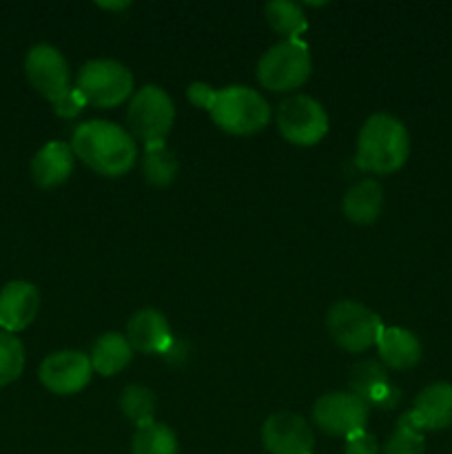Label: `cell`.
I'll return each instance as SVG.
<instances>
[{
  "label": "cell",
  "instance_id": "cell-1",
  "mask_svg": "<svg viewBox=\"0 0 452 454\" xmlns=\"http://www.w3.org/2000/svg\"><path fill=\"white\" fill-rule=\"evenodd\" d=\"M71 151L89 168L106 177H120L133 168L137 145L131 133L109 120H89L75 127Z\"/></svg>",
  "mask_w": 452,
  "mask_h": 454
},
{
  "label": "cell",
  "instance_id": "cell-2",
  "mask_svg": "<svg viewBox=\"0 0 452 454\" xmlns=\"http://www.w3.org/2000/svg\"><path fill=\"white\" fill-rule=\"evenodd\" d=\"M410 155V136L401 120L388 114H375L363 122L357 137V167L363 171L394 173Z\"/></svg>",
  "mask_w": 452,
  "mask_h": 454
},
{
  "label": "cell",
  "instance_id": "cell-3",
  "mask_svg": "<svg viewBox=\"0 0 452 454\" xmlns=\"http://www.w3.org/2000/svg\"><path fill=\"white\" fill-rule=\"evenodd\" d=\"M208 114L222 131L233 136H253L269 124L270 106L255 89L230 84L215 93V102Z\"/></svg>",
  "mask_w": 452,
  "mask_h": 454
},
{
  "label": "cell",
  "instance_id": "cell-4",
  "mask_svg": "<svg viewBox=\"0 0 452 454\" xmlns=\"http://www.w3.org/2000/svg\"><path fill=\"white\" fill-rule=\"evenodd\" d=\"M326 328L337 346L348 353H363L370 346H377L384 324L379 315L372 313L368 306L353 300H341L328 310Z\"/></svg>",
  "mask_w": 452,
  "mask_h": 454
},
{
  "label": "cell",
  "instance_id": "cell-5",
  "mask_svg": "<svg viewBox=\"0 0 452 454\" xmlns=\"http://www.w3.org/2000/svg\"><path fill=\"white\" fill-rule=\"evenodd\" d=\"M310 67L308 47L301 40H282L257 62V80L270 91H292L308 80Z\"/></svg>",
  "mask_w": 452,
  "mask_h": 454
},
{
  "label": "cell",
  "instance_id": "cell-6",
  "mask_svg": "<svg viewBox=\"0 0 452 454\" xmlns=\"http://www.w3.org/2000/svg\"><path fill=\"white\" fill-rule=\"evenodd\" d=\"M75 89L87 105L111 109L131 96L133 75L115 60H89L75 78Z\"/></svg>",
  "mask_w": 452,
  "mask_h": 454
},
{
  "label": "cell",
  "instance_id": "cell-7",
  "mask_svg": "<svg viewBox=\"0 0 452 454\" xmlns=\"http://www.w3.org/2000/svg\"><path fill=\"white\" fill-rule=\"evenodd\" d=\"M175 120V106L168 93L155 84H146L133 96L127 111V122L133 136L144 145H158L167 140Z\"/></svg>",
  "mask_w": 452,
  "mask_h": 454
},
{
  "label": "cell",
  "instance_id": "cell-8",
  "mask_svg": "<svg viewBox=\"0 0 452 454\" xmlns=\"http://www.w3.org/2000/svg\"><path fill=\"white\" fill-rule=\"evenodd\" d=\"M277 129L291 145L313 146L328 133V115L315 98L292 96L279 105Z\"/></svg>",
  "mask_w": 452,
  "mask_h": 454
},
{
  "label": "cell",
  "instance_id": "cell-9",
  "mask_svg": "<svg viewBox=\"0 0 452 454\" xmlns=\"http://www.w3.org/2000/svg\"><path fill=\"white\" fill-rule=\"evenodd\" d=\"M25 75L31 87L43 93L53 106L71 93L69 65L51 44H35L25 58Z\"/></svg>",
  "mask_w": 452,
  "mask_h": 454
},
{
  "label": "cell",
  "instance_id": "cell-10",
  "mask_svg": "<svg viewBox=\"0 0 452 454\" xmlns=\"http://www.w3.org/2000/svg\"><path fill=\"white\" fill-rule=\"evenodd\" d=\"M370 408L353 393H331L315 402L313 419L322 433L332 437H348L363 430Z\"/></svg>",
  "mask_w": 452,
  "mask_h": 454
},
{
  "label": "cell",
  "instance_id": "cell-11",
  "mask_svg": "<svg viewBox=\"0 0 452 454\" xmlns=\"http://www.w3.org/2000/svg\"><path fill=\"white\" fill-rule=\"evenodd\" d=\"M93 375L91 362L78 350H58L40 364L38 377L47 390L56 395H75Z\"/></svg>",
  "mask_w": 452,
  "mask_h": 454
},
{
  "label": "cell",
  "instance_id": "cell-12",
  "mask_svg": "<svg viewBox=\"0 0 452 454\" xmlns=\"http://www.w3.org/2000/svg\"><path fill=\"white\" fill-rule=\"evenodd\" d=\"M261 443L270 454H313V430L295 412H275L261 426Z\"/></svg>",
  "mask_w": 452,
  "mask_h": 454
},
{
  "label": "cell",
  "instance_id": "cell-13",
  "mask_svg": "<svg viewBox=\"0 0 452 454\" xmlns=\"http://www.w3.org/2000/svg\"><path fill=\"white\" fill-rule=\"evenodd\" d=\"M40 309V293L29 282H9L0 291V328L4 333L25 331Z\"/></svg>",
  "mask_w": 452,
  "mask_h": 454
},
{
  "label": "cell",
  "instance_id": "cell-14",
  "mask_svg": "<svg viewBox=\"0 0 452 454\" xmlns=\"http://www.w3.org/2000/svg\"><path fill=\"white\" fill-rule=\"evenodd\" d=\"M127 340L133 350L144 355L167 353L173 344L171 326L160 310H137L127 324Z\"/></svg>",
  "mask_w": 452,
  "mask_h": 454
},
{
  "label": "cell",
  "instance_id": "cell-15",
  "mask_svg": "<svg viewBox=\"0 0 452 454\" xmlns=\"http://www.w3.org/2000/svg\"><path fill=\"white\" fill-rule=\"evenodd\" d=\"M350 390L368 408H393L399 399L397 388L390 384L388 375L377 362L355 364L353 371H350Z\"/></svg>",
  "mask_w": 452,
  "mask_h": 454
},
{
  "label": "cell",
  "instance_id": "cell-16",
  "mask_svg": "<svg viewBox=\"0 0 452 454\" xmlns=\"http://www.w3.org/2000/svg\"><path fill=\"white\" fill-rule=\"evenodd\" d=\"M410 412L421 430H446L452 426V384L437 381L417 395Z\"/></svg>",
  "mask_w": 452,
  "mask_h": 454
},
{
  "label": "cell",
  "instance_id": "cell-17",
  "mask_svg": "<svg viewBox=\"0 0 452 454\" xmlns=\"http://www.w3.org/2000/svg\"><path fill=\"white\" fill-rule=\"evenodd\" d=\"M74 171V151L65 142H47L31 160V176L43 189H53L69 180Z\"/></svg>",
  "mask_w": 452,
  "mask_h": 454
},
{
  "label": "cell",
  "instance_id": "cell-18",
  "mask_svg": "<svg viewBox=\"0 0 452 454\" xmlns=\"http://www.w3.org/2000/svg\"><path fill=\"white\" fill-rule=\"evenodd\" d=\"M377 348H379V357L386 366L394 368V371H406L419 364L421 353V341L419 337L406 328H384L377 340Z\"/></svg>",
  "mask_w": 452,
  "mask_h": 454
},
{
  "label": "cell",
  "instance_id": "cell-19",
  "mask_svg": "<svg viewBox=\"0 0 452 454\" xmlns=\"http://www.w3.org/2000/svg\"><path fill=\"white\" fill-rule=\"evenodd\" d=\"M131 357L133 348L127 337H122L120 333H105L93 344L89 362H91L93 372L102 377H111L122 371V368H127Z\"/></svg>",
  "mask_w": 452,
  "mask_h": 454
},
{
  "label": "cell",
  "instance_id": "cell-20",
  "mask_svg": "<svg viewBox=\"0 0 452 454\" xmlns=\"http://www.w3.org/2000/svg\"><path fill=\"white\" fill-rule=\"evenodd\" d=\"M381 207H384V191L375 180L357 182L344 195V215L355 224L375 222L379 217Z\"/></svg>",
  "mask_w": 452,
  "mask_h": 454
},
{
  "label": "cell",
  "instance_id": "cell-21",
  "mask_svg": "<svg viewBox=\"0 0 452 454\" xmlns=\"http://www.w3.org/2000/svg\"><path fill=\"white\" fill-rule=\"evenodd\" d=\"M264 16L269 20L270 29L277 34L286 35V40H297L308 27L304 12L297 3H288V0H273V3L264 4Z\"/></svg>",
  "mask_w": 452,
  "mask_h": 454
},
{
  "label": "cell",
  "instance_id": "cell-22",
  "mask_svg": "<svg viewBox=\"0 0 452 454\" xmlns=\"http://www.w3.org/2000/svg\"><path fill=\"white\" fill-rule=\"evenodd\" d=\"M142 173L151 186H168L175 180L177 160L175 153L164 142L146 145L144 160H142Z\"/></svg>",
  "mask_w": 452,
  "mask_h": 454
},
{
  "label": "cell",
  "instance_id": "cell-23",
  "mask_svg": "<svg viewBox=\"0 0 452 454\" xmlns=\"http://www.w3.org/2000/svg\"><path fill=\"white\" fill-rule=\"evenodd\" d=\"M131 454H177L175 433L158 421L137 428L131 442Z\"/></svg>",
  "mask_w": 452,
  "mask_h": 454
},
{
  "label": "cell",
  "instance_id": "cell-24",
  "mask_svg": "<svg viewBox=\"0 0 452 454\" xmlns=\"http://www.w3.org/2000/svg\"><path fill=\"white\" fill-rule=\"evenodd\" d=\"M120 411L131 419L137 428L153 424V412H155V395L151 393L146 386L131 384L124 388L122 397H120Z\"/></svg>",
  "mask_w": 452,
  "mask_h": 454
},
{
  "label": "cell",
  "instance_id": "cell-25",
  "mask_svg": "<svg viewBox=\"0 0 452 454\" xmlns=\"http://www.w3.org/2000/svg\"><path fill=\"white\" fill-rule=\"evenodd\" d=\"M381 454H425L424 430L412 421L410 412H403L399 417L397 428Z\"/></svg>",
  "mask_w": 452,
  "mask_h": 454
},
{
  "label": "cell",
  "instance_id": "cell-26",
  "mask_svg": "<svg viewBox=\"0 0 452 454\" xmlns=\"http://www.w3.org/2000/svg\"><path fill=\"white\" fill-rule=\"evenodd\" d=\"M22 368H25V348L20 340L0 328V388L16 381L22 375Z\"/></svg>",
  "mask_w": 452,
  "mask_h": 454
},
{
  "label": "cell",
  "instance_id": "cell-27",
  "mask_svg": "<svg viewBox=\"0 0 452 454\" xmlns=\"http://www.w3.org/2000/svg\"><path fill=\"white\" fill-rule=\"evenodd\" d=\"M346 454H379V443L366 430H359L346 437Z\"/></svg>",
  "mask_w": 452,
  "mask_h": 454
},
{
  "label": "cell",
  "instance_id": "cell-28",
  "mask_svg": "<svg viewBox=\"0 0 452 454\" xmlns=\"http://www.w3.org/2000/svg\"><path fill=\"white\" fill-rule=\"evenodd\" d=\"M215 89L208 87V84L204 82H193L189 89H186V96H189V100L193 102L195 106H199V109H207L211 111L213 102H215Z\"/></svg>",
  "mask_w": 452,
  "mask_h": 454
},
{
  "label": "cell",
  "instance_id": "cell-29",
  "mask_svg": "<svg viewBox=\"0 0 452 454\" xmlns=\"http://www.w3.org/2000/svg\"><path fill=\"white\" fill-rule=\"evenodd\" d=\"M84 105H87V102H84V98L80 96L78 89L74 87L65 100H60L56 106H53V111H56L60 118H74V115H78L80 111L84 109Z\"/></svg>",
  "mask_w": 452,
  "mask_h": 454
},
{
  "label": "cell",
  "instance_id": "cell-30",
  "mask_svg": "<svg viewBox=\"0 0 452 454\" xmlns=\"http://www.w3.org/2000/svg\"><path fill=\"white\" fill-rule=\"evenodd\" d=\"M97 7H102V9H124V7H129V3H97Z\"/></svg>",
  "mask_w": 452,
  "mask_h": 454
}]
</instances>
